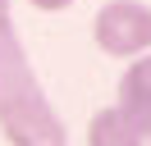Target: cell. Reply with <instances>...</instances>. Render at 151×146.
Masks as SVG:
<instances>
[{
    "label": "cell",
    "mask_w": 151,
    "mask_h": 146,
    "mask_svg": "<svg viewBox=\"0 0 151 146\" xmlns=\"http://www.w3.org/2000/svg\"><path fill=\"white\" fill-rule=\"evenodd\" d=\"M0 132L9 146H69V128L55 114L19 32L0 36Z\"/></svg>",
    "instance_id": "6da1fadb"
},
{
    "label": "cell",
    "mask_w": 151,
    "mask_h": 146,
    "mask_svg": "<svg viewBox=\"0 0 151 146\" xmlns=\"http://www.w3.org/2000/svg\"><path fill=\"white\" fill-rule=\"evenodd\" d=\"M92 41L110 59H133L151 50V5L142 0H105L92 18Z\"/></svg>",
    "instance_id": "7a4b0ae2"
},
{
    "label": "cell",
    "mask_w": 151,
    "mask_h": 146,
    "mask_svg": "<svg viewBox=\"0 0 151 146\" xmlns=\"http://www.w3.org/2000/svg\"><path fill=\"white\" fill-rule=\"evenodd\" d=\"M114 110L137 128L142 137L151 132V50L133 55L128 69L119 78V91H114Z\"/></svg>",
    "instance_id": "3957f363"
},
{
    "label": "cell",
    "mask_w": 151,
    "mask_h": 146,
    "mask_svg": "<svg viewBox=\"0 0 151 146\" xmlns=\"http://www.w3.org/2000/svg\"><path fill=\"white\" fill-rule=\"evenodd\" d=\"M83 142H87V146H142V132H137L114 105H101L92 119H87Z\"/></svg>",
    "instance_id": "277c9868"
},
{
    "label": "cell",
    "mask_w": 151,
    "mask_h": 146,
    "mask_svg": "<svg viewBox=\"0 0 151 146\" xmlns=\"http://www.w3.org/2000/svg\"><path fill=\"white\" fill-rule=\"evenodd\" d=\"M32 9H37V14H64V9H73L78 0H28Z\"/></svg>",
    "instance_id": "5b68a950"
},
{
    "label": "cell",
    "mask_w": 151,
    "mask_h": 146,
    "mask_svg": "<svg viewBox=\"0 0 151 146\" xmlns=\"http://www.w3.org/2000/svg\"><path fill=\"white\" fill-rule=\"evenodd\" d=\"M14 32V14H9V0H0V36Z\"/></svg>",
    "instance_id": "8992f818"
},
{
    "label": "cell",
    "mask_w": 151,
    "mask_h": 146,
    "mask_svg": "<svg viewBox=\"0 0 151 146\" xmlns=\"http://www.w3.org/2000/svg\"><path fill=\"white\" fill-rule=\"evenodd\" d=\"M142 146H151V132H147V137H142Z\"/></svg>",
    "instance_id": "52a82bcc"
}]
</instances>
